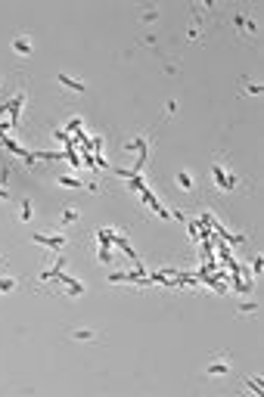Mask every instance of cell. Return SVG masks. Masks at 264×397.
<instances>
[{
	"label": "cell",
	"instance_id": "obj_1",
	"mask_svg": "<svg viewBox=\"0 0 264 397\" xmlns=\"http://www.w3.org/2000/svg\"><path fill=\"white\" fill-rule=\"evenodd\" d=\"M31 242H38V245H44V248H50V251H59L62 245H68V236H44V233H31Z\"/></svg>",
	"mask_w": 264,
	"mask_h": 397
},
{
	"label": "cell",
	"instance_id": "obj_2",
	"mask_svg": "<svg viewBox=\"0 0 264 397\" xmlns=\"http://www.w3.org/2000/svg\"><path fill=\"white\" fill-rule=\"evenodd\" d=\"M230 372V360H227L224 354L218 357V360H211V363L205 366V375H227Z\"/></svg>",
	"mask_w": 264,
	"mask_h": 397
},
{
	"label": "cell",
	"instance_id": "obj_3",
	"mask_svg": "<svg viewBox=\"0 0 264 397\" xmlns=\"http://www.w3.org/2000/svg\"><path fill=\"white\" fill-rule=\"evenodd\" d=\"M56 81H59L62 87H68V90H75V93H87V84H84V81H78V78H72V75H62V71H59Z\"/></svg>",
	"mask_w": 264,
	"mask_h": 397
},
{
	"label": "cell",
	"instance_id": "obj_4",
	"mask_svg": "<svg viewBox=\"0 0 264 397\" xmlns=\"http://www.w3.org/2000/svg\"><path fill=\"white\" fill-rule=\"evenodd\" d=\"M146 146H149L146 137H134L128 143H121V152H140V149H146Z\"/></svg>",
	"mask_w": 264,
	"mask_h": 397
},
{
	"label": "cell",
	"instance_id": "obj_5",
	"mask_svg": "<svg viewBox=\"0 0 264 397\" xmlns=\"http://www.w3.org/2000/svg\"><path fill=\"white\" fill-rule=\"evenodd\" d=\"M233 25H236V31H239V34H245V31L252 34V31H255V22H252V19H245L242 13H233Z\"/></svg>",
	"mask_w": 264,
	"mask_h": 397
},
{
	"label": "cell",
	"instance_id": "obj_6",
	"mask_svg": "<svg viewBox=\"0 0 264 397\" xmlns=\"http://www.w3.org/2000/svg\"><path fill=\"white\" fill-rule=\"evenodd\" d=\"M13 53L16 56H28L31 53V38H16L13 41Z\"/></svg>",
	"mask_w": 264,
	"mask_h": 397
},
{
	"label": "cell",
	"instance_id": "obj_7",
	"mask_svg": "<svg viewBox=\"0 0 264 397\" xmlns=\"http://www.w3.org/2000/svg\"><path fill=\"white\" fill-rule=\"evenodd\" d=\"M68 335H72L75 341H97L100 338V332H94V329H72Z\"/></svg>",
	"mask_w": 264,
	"mask_h": 397
},
{
	"label": "cell",
	"instance_id": "obj_8",
	"mask_svg": "<svg viewBox=\"0 0 264 397\" xmlns=\"http://www.w3.org/2000/svg\"><path fill=\"white\" fill-rule=\"evenodd\" d=\"M78 218H81V211H78V208H65V211H62V218H59V224H62V227H72V224H78Z\"/></svg>",
	"mask_w": 264,
	"mask_h": 397
},
{
	"label": "cell",
	"instance_id": "obj_9",
	"mask_svg": "<svg viewBox=\"0 0 264 397\" xmlns=\"http://www.w3.org/2000/svg\"><path fill=\"white\" fill-rule=\"evenodd\" d=\"M31 214H34L31 198H22V205H19V221H22V224H28V221H31Z\"/></svg>",
	"mask_w": 264,
	"mask_h": 397
},
{
	"label": "cell",
	"instance_id": "obj_10",
	"mask_svg": "<svg viewBox=\"0 0 264 397\" xmlns=\"http://www.w3.org/2000/svg\"><path fill=\"white\" fill-rule=\"evenodd\" d=\"M178 186H181L184 192H193V177H190V171H181V174H178Z\"/></svg>",
	"mask_w": 264,
	"mask_h": 397
},
{
	"label": "cell",
	"instance_id": "obj_11",
	"mask_svg": "<svg viewBox=\"0 0 264 397\" xmlns=\"http://www.w3.org/2000/svg\"><path fill=\"white\" fill-rule=\"evenodd\" d=\"M109 248H112V245H100V248H97V261H100V264H112V251H109Z\"/></svg>",
	"mask_w": 264,
	"mask_h": 397
},
{
	"label": "cell",
	"instance_id": "obj_12",
	"mask_svg": "<svg viewBox=\"0 0 264 397\" xmlns=\"http://www.w3.org/2000/svg\"><path fill=\"white\" fill-rule=\"evenodd\" d=\"M59 186H68V189H81V180L78 177H56Z\"/></svg>",
	"mask_w": 264,
	"mask_h": 397
},
{
	"label": "cell",
	"instance_id": "obj_13",
	"mask_svg": "<svg viewBox=\"0 0 264 397\" xmlns=\"http://www.w3.org/2000/svg\"><path fill=\"white\" fill-rule=\"evenodd\" d=\"M16 285H19V282H16L13 276H0V292H13Z\"/></svg>",
	"mask_w": 264,
	"mask_h": 397
},
{
	"label": "cell",
	"instance_id": "obj_14",
	"mask_svg": "<svg viewBox=\"0 0 264 397\" xmlns=\"http://www.w3.org/2000/svg\"><path fill=\"white\" fill-rule=\"evenodd\" d=\"M258 311V301H249V304H239V314H255Z\"/></svg>",
	"mask_w": 264,
	"mask_h": 397
},
{
	"label": "cell",
	"instance_id": "obj_15",
	"mask_svg": "<svg viewBox=\"0 0 264 397\" xmlns=\"http://www.w3.org/2000/svg\"><path fill=\"white\" fill-rule=\"evenodd\" d=\"M245 388L255 391V394H261V382H258V378H245Z\"/></svg>",
	"mask_w": 264,
	"mask_h": 397
},
{
	"label": "cell",
	"instance_id": "obj_16",
	"mask_svg": "<svg viewBox=\"0 0 264 397\" xmlns=\"http://www.w3.org/2000/svg\"><path fill=\"white\" fill-rule=\"evenodd\" d=\"M68 292H72V295H84V282H72V285H68Z\"/></svg>",
	"mask_w": 264,
	"mask_h": 397
},
{
	"label": "cell",
	"instance_id": "obj_17",
	"mask_svg": "<svg viewBox=\"0 0 264 397\" xmlns=\"http://www.w3.org/2000/svg\"><path fill=\"white\" fill-rule=\"evenodd\" d=\"M0 198H4V202H7V198H10V192H7V186H0Z\"/></svg>",
	"mask_w": 264,
	"mask_h": 397
}]
</instances>
